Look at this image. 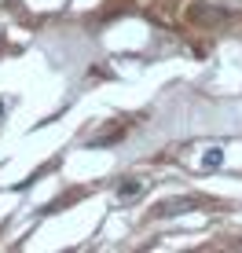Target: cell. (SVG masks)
I'll use <instances>...</instances> for the list:
<instances>
[{
    "instance_id": "277c9868",
    "label": "cell",
    "mask_w": 242,
    "mask_h": 253,
    "mask_svg": "<svg viewBox=\"0 0 242 253\" xmlns=\"http://www.w3.org/2000/svg\"><path fill=\"white\" fill-rule=\"evenodd\" d=\"M187 206H191V202H165V206H161V216H169V213H184Z\"/></svg>"
},
{
    "instance_id": "5b68a950",
    "label": "cell",
    "mask_w": 242,
    "mask_h": 253,
    "mask_svg": "<svg viewBox=\"0 0 242 253\" xmlns=\"http://www.w3.org/2000/svg\"><path fill=\"white\" fill-rule=\"evenodd\" d=\"M0 114H4V103H0Z\"/></svg>"
},
{
    "instance_id": "3957f363",
    "label": "cell",
    "mask_w": 242,
    "mask_h": 253,
    "mask_svg": "<svg viewBox=\"0 0 242 253\" xmlns=\"http://www.w3.org/2000/svg\"><path fill=\"white\" fill-rule=\"evenodd\" d=\"M191 19H195V22H220V19H228V15H224L220 7H209V4H195V7H191Z\"/></svg>"
},
{
    "instance_id": "7a4b0ae2",
    "label": "cell",
    "mask_w": 242,
    "mask_h": 253,
    "mask_svg": "<svg viewBox=\"0 0 242 253\" xmlns=\"http://www.w3.org/2000/svg\"><path fill=\"white\" fill-rule=\"evenodd\" d=\"M220 165H224V147H205L202 158H198V169L213 172V169H220Z\"/></svg>"
},
{
    "instance_id": "6da1fadb",
    "label": "cell",
    "mask_w": 242,
    "mask_h": 253,
    "mask_svg": "<svg viewBox=\"0 0 242 253\" xmlns=\"http://www.w3.org/2000/svg\"><path fill=\"white\" fill-rule=\"evenodd\" d=\"M147 191H151V180L147 176H125L114 195H118V202H136V198H143Z\"/></svg>"
}]
</instances>
